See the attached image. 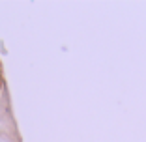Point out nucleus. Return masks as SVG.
<instances>
[]
</instances>
